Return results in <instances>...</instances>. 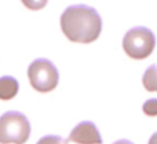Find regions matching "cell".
I'll list each match as a JSON object with an SVG mask.
<instances>
[{
    "label": "cell",
    "mask_w": 157,
    "mask_h": 144,
    "mask_svg": "<svg viewBox=\"0 0 157 144\" xmlns=\"http://www.w3.org/2000/svg\"><path fill=\"white\" fill-rule=\"evenodd\" d=\"M62 32L72 42L91 44L102 31V18L95 8L84 4L72 5L62 13Z\"/></svg>",
    "instance_id": "obj_1"
},
{
    "label": "cell",
    "mask_w": 157,
    "mask_h": 144,
    "mask_svg": "<svg viewBox=\"0 0 157 144\" xmlns=\"http://www.w3.org/2000/svg\"><path fill=\"white\" fill-rule=\"evenodd\" d=\"M31 134L29 119L18 111H7L0 116V143L24 144Z\"/></svg>",
    "instance_id": "obj_2"
},
{
    "label": "cell",
    "mask_w": 157,
    "mask_h": 144,
    "mask_svg": "<svg viewBox=\"0 0 157 144\" xmlns=\"http://www.w3.org/2000/svg\"><path fill=\"white\" fill-rule=\"evenodd\" d=\"M156 38L154 32L146 26H135L127 31L123 38V49L127 56L144 60L154 52Z\"/></svg>",
    "instance_id": "obj_3"
},
{
    "label": "cell",
    "mask_w": 157,
    "mask_h": 144,
    "mask_svg": "<svg viewBox=\"0 0 157 144\" xmlns=\"http://www.w3.org/2000/svg\"><path fill=\"white\" fill-rule=\"evenodd\" d=\"M28 78L37 92L48 93L56 88L60 74L53 62L47 58H37L28 68Z\"/></svg>",
    "instance_id": "obj_4"
},
{
    "label": "cell",
    "mask_w": 157,
    "mask_h": 144,
    "mask_svg": "<svg viewBox=\"0 0 157 144\" xmlns=\"http://www.w3.org/2000/svg\"><path fill=\"white\" fill-rule=\"evenodd\" d=\"M69 142H75L77 144H102V137L98 127L94 122L85 120L79 122L77 126L71 131Z\"/></svg>",
    "instance_id": "obj_5"
},
{
    "label": "cell",
    "mask_w": 157,
    "mask_h": 144,
    "mask_svg": "<svg viewBox=\"0 0 157 144\" xmlns=\"http://www.w3.org/2000/svg\"><path fill=\"white\" fill-rule=\"evenodd\" d=\"M20 83L12 76H4L0 78V100L9 101L17 95Z\"/></svg>",
    "instance_id": "obj_6"
},
{
    "label": "cell",
    "mask_w": 157,
    "mask_h": 144,
    "mask_svg": "<svg viewBox=\"0 0 157 144\" xmlns=\"http://www.w3.org/2000/svg\"><path fill=\"white\" fill-rule=\"evenodd\" d=\"M142 83L148 92H157V65L153 64L144 71Z\"/></svg>",
    "instance_id": "obj_7"
},
{
    "label": "cell",
    "mask_w": 157,
    "mask_h": 144,
    "mask_svg": "<svg viewBox=\"0 0 157 144\" xmlns=\"http://www.w3.org/2000/svg\"><path fill=\"white\" fill-rule=\"evenodd\" d=\"M144 114H147L149 117H156L157 116V98H150L146 101L142 105Z\"/></svg>",
    "instance_id": "obj_8"
},
{
    "label": "cell",
    "mask_w": 157,
    "mask_h": 144,
    "mask_svg": "<svg viewBox=\"0 0 157 144\" xmlns=\"http://www.w3.org/2000/svg\"><path fill=\"white\" fill-rule=\"evenodd\" d=\"M68 138L64 140L59 135H46L41 137L36 144H68Z\"/></svg>",
    "instance_id": "obj_9"
},
{
    "label": "cell",
    "mask_w": 157,
    "mask_h": 144,
    "mask_svg": "<svg viewBox=\"0 0 157 144\" xmlns=\"http://www.w3.org/2000/svg\"><path fill=\"white\" fill-rule=\"evenodd\" d=\"M26 8L31 10H39L43 9L47 5L48 0H21Z\"/></svg>",
    "instance_id": "obj_10"
},
{
    "label": "cell",
    "mask_w": 157,
    "mask_h": 144,
    "mask_svg": "<svg viewBox=\"0 0 157 144\" xmlns=\"http://www.w3.org/2000/svg\"><path fill=\"white\" fill-rule=\"evenodd\" d=\"M148 144H157V131L154 133L153 135H151V137L149 138Z\"/></svg>",
    "instance_id": "obj_11"
},
{
    "label": "cell",
    "mask_w": 157,
    "mask_h": 144,
    "mask_svg": "<svg viewBox=\"0 0 157 144\" xmlns=\"http://www.w3.org/2000/svg\"><path fill=\"white\" fill-rule=\"evenodd\" d=\"M113 144H134V143H132L131 141H128V140H125V138H123V140H118L116 141L115 143Z\"/></svg>",
    "instance_id": "obj_12"
}]
</instances>
